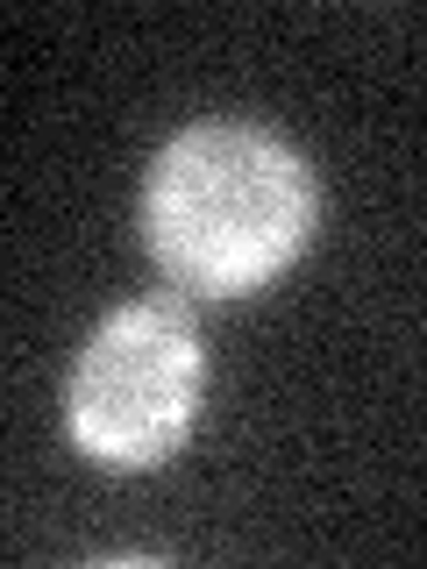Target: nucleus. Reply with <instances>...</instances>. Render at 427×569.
<instances>
[{
    "label": "nucleus",
    "mask_w": 427,
    "mask_h": 569,
    "mask_svg": "<svg viewBox=\"0 0 427 569\" xmlns=\"http://www.w3.org/2000/svg\"><path fill=\"white\" fill-rule=\"evenodd\" d=\"M314 171L271 129L200 121L178 129L142 186V242L192 299H242L314 242Z\"/></svg>",
    "instance_id": "nucleus-1"
},
{
    "label": "nucleus",
    "mask_w": 427,
    "mask_h": 569,
    "mask_svg": "<svg viewBox=\"0 0 427 569\" xmlns=\"http://www.w3.org/2000/svg\"><path fill=\"white\" fill-rule=\"evenodd\" d=\"M207 349L171 299H129L93 328L64 385V427L107 470H157L200 420Z\"/></svg>",
    "instance_id": "nucleus-2"
}]
</instances>
